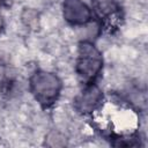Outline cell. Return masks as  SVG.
<instances>
[{"instance_id": "6da1fadb", "label": "cell", "mask_w": 148, "mask_h": 148, "mask_svg": "<svg viewBox=\"0 0 148 148\" xmlns=\"http://www.w3.org/2000/svg\"><path fill=\"white\" fill-rule=\"evenodd\" d=\"M102 65L99 53L91 44H82L80 46L79 60H77V73L84 81H91L97 75Z\"/></svg>"}, {"instance_id": "7a4b0ae2", "label": "cell", "mask_w": 148, "mask_h": 148, "mask_svg": "<svg viewBox=\"0 0 148 148\" xmlns=\"http://www.w3.org/2000/svg\"><path fill=\"white\" fill-rule=\"evenodd\" d=\"M34 91L36 97L42 101V103H52V99L56 98L58 91V82L54 76L46 74H38L32 80Z\"/></svg>"}, {"instance_id": "3957f363", "label": "cell", "mask_w": 148, "mask_h": 148, "mask_svg": "<svg viewBox=\"0 0 148 148\" xmlns=\"http://www.w3.org/2000/svg\"><path fill=\"white\" fill-rule=\"evenodd\" d=\"M94 8L101 18H106L116 13L117 5L114 0H94Z\"/></svg>"}]
</instances>
